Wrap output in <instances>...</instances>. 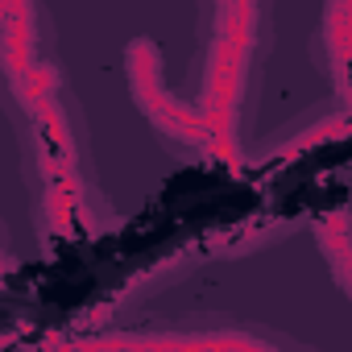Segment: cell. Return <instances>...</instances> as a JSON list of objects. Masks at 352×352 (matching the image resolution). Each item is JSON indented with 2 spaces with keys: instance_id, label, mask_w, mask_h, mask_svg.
Instances as JSON below:
<instances>
[{
  "instance_id": "7a4b0ae2",
  "label": "cell",
  "mask_w": 352,
  "mask_h": 352,
  "mask_svg": "<svg viewBox=\"0 0 352 352\" xmlns=\"http://www.w3.org/2000/svg\"><path fill=\"white\" fill-rule=\"evenodd\" d=\"M249 54L253 46L236 38H212L208 46V71H204V116L216 129L220 153L236 162V124H241V100L249 87Z\"/></svg>"
},
{
  "instance_id": "52a82bcc",
  "label": "cell",
  "mask_w": 352,
  "mask_h": 352,
  "mask_svg": "<svg viewBox=\"0 0 352 352\" xmlns=\"http://www.w3.org/2000/svg\"><path fill=\"white\" fill-rule=\"evenodd\" d=\"M212 17H216V38H236L245 46L261 42V21H265L261 5H220Z\"/></svg>"
},
{
  "instance_id": "3957f363",
  "label": "cell",
  "mask_w": 352,
  "mask_h": 352,
  "mask_svg": "<svg viewBox=\"0 0 352 352\" xmlns=\"http://www.w3.org/2000/svg\"><path fill=\"white\" fill-rule=\"evenodd\" d=\"M54 352H274L249 331H157V336H104L58 344Z\"/></svg>"
},
{
  "instance_id": "277c9868",
  "label": "cell",
  "mask_w": 352,
  "mask_h": 352,
  "mask_svg": "<svg viewBox=\"0 0 352 352\" xmlns=\"http://www.w3.org/2000/svg\"><path fill=\"white\" fill-rule=\"evenodd\" d=\"M319 50H323V71H327L331 87L352 104V0L323 9Z\"/></svg>"
},
{
  "instance_id": "5b68a950",
  "label": "cell",
  "mask_w": 352,
  "mask_h": 352,
  "mask_svg": "<svg viewBox=\"0 0 352 352\" xmlns=\"http://www.w3.org/2000/svg\"><path fill=\"white\" fill-rule=\"evenodd\" d=\"M0 63H5L9 83L25 79L42 63H34V9L30 5H5L0 13Z\"/></svg>"
},
{
  "instance_id": "8992f818",
  "label": "cell",
  "mask_w": 352,
  "mask_h": 352,
  "mask_svg": "<svg viewBox=\"0 0 352 352\" xmlns=\"http://www.w3.org/2000/svg\"><path fill=\"white\" fill-rule=\"evenodd\" d=\"M315 236H319V249L331 265L336 286L352 298V220L348 216H327Z\"/></svg>"
},
{
  "instance_id": "6da1fadb",
  "label": "cell",
  "mask_w": 352,
  "mask_h": 352,
  "mask_svg": "<svg viewBox=\"0 0 352 352\" xmlns=\"http://www.w3.org/2000/svg\"><path fill=\"white\" fill-rule=\"evenodd\" d=\"M124 71H129V91H133V104L145 112V120L157 129L162 141H170L174 149H187V153H220V141H216V129L208 124L204 108H187L170 96L166 79H162V50L149 42V38H137L129 42L124 50Z\"/></svg>"
}]
</instances>
